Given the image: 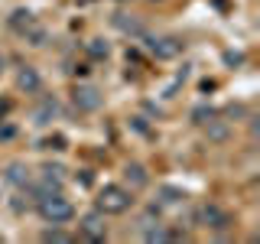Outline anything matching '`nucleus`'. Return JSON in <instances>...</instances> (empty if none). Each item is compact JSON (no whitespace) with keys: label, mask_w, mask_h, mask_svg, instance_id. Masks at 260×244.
Instances as JSON below:
<instances>
[{"label":"nucleus","mask_w":260,"mask_h":244,"mask_svg":"<svg viewBox=\"0 0 260 244\" xmlns=\"http://www.w3.org/2000/svg\"><path fill=\"white\" fill-rule=\"evenodd\" d=\"M88 52H91L94 59H104V55H108V43H101V39H91V43H88Z\"/></svg>","instance_id":"obj_15"},{"label":"nucleus","mask_w":260,"mask_h":244,"mask_svg":"<svg viewBox=\"0 0 260 244\" xmlns=\"http://www.w3.org/2000/svg\"><path fill=\"white\" fill-rule=\"evenodd\" d=\"M185 202V192L176 189V186H162L159 189V205H182Z\"/></svg>","instance_id":"obj_12"},{"label":"nucleus","mask_w":260,"mask_h":244,"mask_svg":"<svg viewBox=\"0 0 260 244\" xmlns=\"http://www.w3.org/2000/svg\"><path fill=\"white\" fill-rule=\"evenodd\" d=\"M16 88H20L23 95H39L43 92V75H39L32 65H23V69L16 72Z\"/></svg>","instance_id":"obj_6"},{"label":"nucleus","mask_w":260,"mask_h":244,"mask_svg":"<svg viewBox=\"0 0 260 244\" xmlns=\"http://www.w3.org/2000/svg\"><path fill=\"white\" fill-rule=\"evenodd\" d=\"M10 26H13L16 33H26V29L32 26V13H29V10H16V13L10 16Z\"/></svg>","instance_id":"obj_13"},{"label":"nucleus","mask_w":260,"mask_h":244,"mask_svg":"<svg viewBox=\"0 0 260 244\" xmlns=\"http://www.w3.org/2000/svg\"><path fill=\"white\" fill-rule=\"evenodd\" d=\"M124 176H127V182H130V192H134V189H143V186L150 182V176H146V169L140 166V163H127V166H124Z\"/></svg>","instance_id":"obj_10"},{"label":"nucleus","mask_w":260,"mask_h":244,"mask_svg":"<svg viewBox=\"0 0 260 244\" xmlns=\"http://www.w3.org/2000/svg\"><path fill=\"white\" fill-rule=\"evenodd\" d=\"M0 75H4V55H0Z\"/></svg>","instance_id":"obj_16"},{"label":"nucleus","mask_w":260,"mask_h":244,"mask_svg":"<svg viewBox=\"0 0 260 244\" xmlns=\"http://www.w3.org/2000/svg\"><path fill=\"white\" fill-rule=\"evenodd\" d=\"M199 225H202V228H208V231H224V228L231 225V215H228L221 205L208 202V205H202V208H199Z\"/></svg>","instance_id":"obj_3"},{"label":"nucleus","mask_w":260,"mask_h":244,"mask_svg":"<svg viewBox=\"0 0 260 244\" xmlns=\"http://www.w3.org/2000/svg\"><path fill=\"white\" fill-rule=\"evenodd\" d=\"M43 241H72V234H65L62 231V225H52V228H46V231H43Z\"/></svg>","instance_id":"obj_14"},{"label":"nucleus","mask_w":260,"mask_h":244,"mask_svg":"<svg viewBox=\"0 0 260 244\" xmlns=\"http://www.w3.org/2000/svg\"><path fill=\"white\" fill-rule=\"evenodd\" d=\"M94 205L101 215H124V211L134 205V192L124 189V186H104L101 192H98Z\"/></svg>","instance_id":"obj_2"},{"label":"nucleus","mask_w":260,"mask_h":244,"mask_svg":"<svg viewBox=\"0 0 260 244\" xmlns=\"http://www.w3.org/2000/svg\"><path fill=\"white\" fill-rule=\"evenodd\" d=\"M72 101H75V108L81 114H94L98 108H101V92H98L94 85H75V92H72Z\"/></svg>","instance_id":"obj_4"},{"label":"nucleus","mask_w":260,"mask_h":244,"mask_svg":"<svg viewBox=\"0 0 260 244\" xmlns=\"http://www.w3.org/2000/svg\"><path fill=\"white\" fill-rule=\"evenodd\" d=\"M78 234L85 241H104V238H108V225H104L101 211H88V215L78 222Z\"/></svg>","instance_id":"obj_5"},{"label":"nucleus","mask_w":260,"mask_h":244,"mask_svg":"<svg viewBox=\"0 0 260 244\" xmlns=\"http://www.w3.org/2000/svg\"><path fill=\"white\" fill-rule=\"evenodd\" d=\"M4 179H7L10 186H16V189H26V186L32 182V169L26 166V163L13 160V163H7V169H4Z\"/></svg>","instance_id":"obj_7"},{"label":"nucleus","mask_w":260,"mask_h":244,"mask_svg":"<svg viewBox=\"0 0 260 244\" xmlns=\"http://www.w3.org/2000/svg\"><path fill=\"white\" fill-rule=\"evenodd\" d=\"M140 234H143V241H169V238H176V234L166 231V225H159V222H143Z\"/></svg>","instance_id":"obj_11"},{"label":"nucleus","mask_w":260,"mask_h":244,"mask_svg":"<svg viewBox=\"0 0 260 244\" xmlns=\"http://www.w3.org/2000/svg\"><path fill=\"white\" fill-rule=\"evenodd\" d=\"M55 114H59V101H55V98H43V101L36 104V111H32V117H36L39 127H46V124H52Z\"/></svg>","instance_id":"obj_9"},{"label":"nucleus","mask_w":260,"mask_h":244,"mask_svg":"<svg viewBox=\"0 0 260 244\" xmlns=\"http://www.w3.org/2000/svg\"><path fill=\"white\" fill-rule=\"evenodd\" d=\"M36 211H39V218H43L46 225H69L72 218H75V205L62 195V189L39 195V199H36Z\"/></svg>","instance_id":"obj_1"},{"label":"nucleus","mask_w":260,"mask_h":244,"mask_svg":"<svg viewBox=\"0 0 260 244\" xmlns=\"http://www.w3.org/2000/svg\"><path fill=\"white\" fill-rule=\"evenodd\" d=\"M150 52L156 59H176L182 52V43L176 36H156V39H150Z\"/></svg>","instance_id":"obj_8"}]
</instances>
